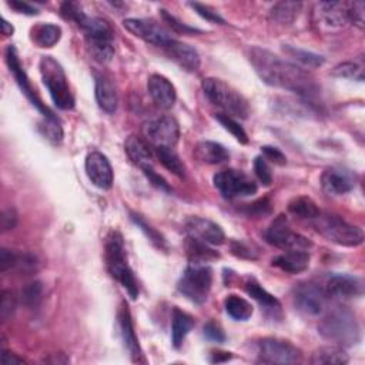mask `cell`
<instances>
[{"label":"cell","mask_w":365,"mask_h":365,"mask_svg":"<svg viewBox=\"0 0 365 365\" xmlns=\"http://www.w3.org/2000/svg\"><path fill=\"white\" fill-rule=\"evenodd\" d=\"M250 61L260 79L284 90L310 96L316 90V85L309 73L300 66L282 60L267 49L253 47L250 50Z\"/></svg>","instance_id":"6da1fadb"},{"label":"cell","mask_w":365,"mask_h":365,"mask_svg":"<svg viewBox=\"0 0 365 365\" xmlns=\"http://www.w3.org/2000/svg\"><path fill=\"white\" fill-rule=\"evenodd\" d=\"M320 334L340 347H352L361 340V328L355 314L345 309L331 310L318 325Z\"/></svg>","instance_id":"7a4b0ae2"},{"label":"cell","mask_w":365,"mask_h":365,"mask_svg":"<svg viewBox=\"0 0 365 365\" xmlns=\"http://www.w3.org/2000/svg\"><path fill=\"white\" fill-rule=\"evenodd\" d=\"M106 264L112 277L126 288L133 300H136L138 297L137 280L127 263L123 236L116 230L110 232L106 239Z\"/></svg>","instance_id":"3957f363"},{"label":"cell","mask_w":365,"mask_h":365,"mask_svg":"<svg viewBox=\"0 0 365 365\" xmlns=\"http://www.w3.org/2000/svg\"><path fill=\"white\" fill-rule=\"evenodd\" d=\"M76 25L85 32L92 56L100 63H109L114 56L113 30L110 25L100 18H90L86 13L80 16Z\"/></svg>","instance_id":"277c9868"},{"label":"cell","mask_w":365,"mask_h":365,"mask_svg":"<svg viewBox=\"0 0 365 365\" xmlns=\"http://www.w3.org/2000/svg\"><path fill=\"white\" fill-rule=\"evenodd\" d=\"M201 86L208 100L215 106L223 109L226 114L236 119L249 117V113H250L249 102L244 99L241 93H239L226 82L215 78H207L203 80Z\"/></svg>","instance_id":"5b68a950"},{"label":"cell","mask_w":365,"mask_h":365,"mask_svg":"<svg viewBox=\"0 0 365 365\" xmlns=\"http://www.w3.org/2000/svg\"><path fill=\"white\" fill-rule=\"evenodd\" d=\"M40 73L53 103L61 110H71L75 107V97L70 92L61 64L52 56H44L40 60Z\"/></svg>","instance_id":"8992f818"},{"label":"cell","mask_w":365,"mask_h":365,"mask_svg":"<svg viewBox=\"0 0 365 365\" xmlns=\"http://www.w3.org/2000/svg\"><path fill=\"white\" fill-rule=\"evenodd\" d=\"M313 225L323 237L334 244L344 247H358L364 243L362 230L347 223L338 215L320 213L313 220Z\"/></svg>","instance_id":"52a82bcc"},{"label":"cell","mask_w":365,"mask_h":365,"mask_svg":"<svg viewBox=\"0 0 365 365\" xmlns=\"http://www.w3.org/2000/svg\"><path fill=\"white\" fill-rule=\"evenodd\" d=\"M213 285V271L205 264H190L181 278L179 280L177 289L187 300L194 304H203Z\"/></svg>","instance_id":"ba28073f"},{"label":"cell","mask_w":365,"mask_h":365,"mask_svg":"<svg viewBox=\"0 0 365 365\" xmlns=\"http://www.w3.org/2000/svg\"><path fill=\"white\" fill-rule=\"evenodd\" d=\"M143 134L155 149L172 148L179 143L180 126L172 116H160L145 121L143 126Z\"/></svg>","instance_id":"9c48e42d"},{"label":"cell","mask_w":365,"mask_h":365,"mask_svg":"<svg viewBox=\"0 0 365 365\" xmlns=\"http://www.w3.org/2000/svg\"><path fill=\"white\" fill-rule=\"evenodd\" d=\"M293 301L301 314L318 317L327 307L328 296L323 287L314 282H300L293 289Z\"/></svg>","instance_id":"30bf717a"},{"label":"cell","mask_w":365,"mask_h":365,"mask_svg":"<svg viewBox=\"0 0 365 365\" xmlns=\"http://www.w3.org/2000/svg\"><path fill=\"white\" fill-rule=\"evenodd\" d=\"M265 240L270 244H273L278 249H282L285 251H288V250L309 251L313 247V243L307 237H304L299 233H294L289 229L287 218L282 214L278 215L271 223V226L267 229Z\"/></svg>","instance_id":"8fae6325"},{"label":"cell","mask_w":365,"mask_h":365,"mask_svg":"<svg viewBox=\"0 0 365 365\" xmlns=\"http://www.w3.org/2000/svg\"><path fill=\"white\" fill-rule=\"evenodd\" d=\"M301 351L289 341L264 338L258 342V361L263 364H297L301 362Z\"/></svg>","instance_id":"7c38bea8"},{"label":"cell","mask_w":365,"mask_h":365,"mask_svg":"<svg viewBox=\"0 0 365 365\" xmlns=\"http://www.w3.org/2000/svg\"><path fill=\"white\" fill-rule=\"evenodd\" d=\"M215 189L226 198L247 197L257 193L256 181L243 172L239 170H225L217 173L213 179Z\"/></svg>","instance_id":"4fadbf2b"},{"label":"cell","mask_w":365,"mask_h":365,"mask_svg":"<svg viewBox=\"0 0 365 365\" xmlns=\"http://www.w3.org/2000/svg\"><path fill=\"white\" fill-rule=\"evenodd\" d=\"M123 26L136 37L144 40L145 43H150L157 47L169 46L174 37L170 30L163 28L162 25L148 20V19H126Z\"/></svg>","instance_id":"5bb4252c"},{"label":"cell","mask_w":365,"mask_h":365,"mask_svg":"<svg viewBox=\"0 0 365 365\" xmlns=\"http://www.w3.org/2000/svg\"><path fill=\"white\" fill-rule=\"evenodd\" d=\"M6 61H8V66L11 68V71L13 73V76L19 85V88L22 89V92L26 95V97L32 102V104L39 110L42 112L43 117H54V114L42 103V100L39 99V96L36 95L26 71L23 70V66H22V61L19 59V54H18V50L15 49V46H9L6 49Z\"/></svg>","instance_id":"9a60e30c"},{"label":"cell","mask_w":365,"mask_h":365,"mask_svg":"<svg viewBox=\"0 0 365 365\" xmlns=\"http://www.w3.org/2000/svg\"><path fill=\"white\" fill-rule=\"evenodd\" d=\"M349 2H320L316 5L314 19L321 29L338 30L349 23Z\"/></svg>","instance_id":"2e32d148"},{"label":"cell","mask_w":365,"mask_h":365,"mask_svg":"<svg viewBox=\"0 0 365 365\" xmlns=\"http://www.w3.org/2000/svg\"><path fill=\"white\" fill-rule=\"evenodd\" d=\"M325 294L328 299H357L362 296V281L358 277L348 274H333L328 277L325 287Z\"/></svg>","instance_id":"e0dca14e"},{"label":"cell","mask_w":365,"mask_h":365,"mask_svg":"<svg viewBox=\"0 0 365 365\" xmlns=\"http://www.w3.org/2000/svg\"><path fill=\"white\" fill-rule=\"evenodd\" d=\"M186 230L190 237H194L208 246H222L226 243V234L223 229L203 217L187 218Z\"/></svg>","instance_id":"ac0fdd59"},{"label":"cell","mask_w":365,"mask_h":365,"mask_svg":"<svg viewBox=\"0 0 365 365\" xmlns=\"http://www.w3.org/2000/svg\"><path fill=\"white\" fill-rule=\"evenodd\" d=\"M86 174L89 180L102 190H109L113 186L114 181V174L112 164L109 159L100 153V152H93L86 157L85 163Z\"/></svg>","instance_id":"d6986e66"},{"label":"cell","mask_w":365,"mask_h":365,"mask_svg":"<svg viewBox=\"0 0 365 365\" xmlns=\"http://www.w3.org/2000/svg\"><path fill=\"white\" fill-rule=\"evenodd\" d=\"M321 186L331 196H342L355 187V176L341 167H330L321 176Z\"/></svg>","instance_id":"ffe728a7"},{"label":"cell","mask_w":365,"mask_h":365,"mask_svg":"<svg viewBox=\"0 0 365 365\" xmlns=\"http://www.w3.org/2000/svg\"><path fill=\"white\" fill-rule=\"evenodd\" d=\"M148 89L153 102L159 107L169 110L176 104L177 93L173 83L167 78L162 75H152L148 80Z\"/></svg>","instance_id":"44dd1931"},{"label":"cell","mask_w":365,"mask_h":365,"mask_svg":"<svg viewBox=\"0 0 365 365\" xmlns=\"http://www.w3.org/2000/svg\"><path fill=\"white\" fill-rule=\"evenodd\" d=\"M119 327H120V334H121L124 347L130 352L131 359L134 362L144 361L143 351L140 348V344H138V340H137V335H136V331H134L131 314H130L126 303H123L120 310H119Z\"/></svg>","instance_id":"7402d4cb"},{"label":"cell","mask_w":365,"mask_h":365,"mask_svg":"<svg viewBox=\"0 0 365 365\" xmlns=\"http://www.w3.org/2000/svg\"><path fill=\"white\" fill-rule=\"evenodd\" d=\"M167 56L186 71H197L200 67V56L191 46L177 42L176 39L164 47Z\"/></svg>","instance_id":"603a6c76"},{"label":"cell","mask_w":365,"mask_h":365,"mask_svg":"<svg viewBox=\"0 0 365 365\" xmlns=\"http://www.w3.org/2000/svg\"><path fill=\"white\" fill-rule=\"evenodd\" d=\"M124 150L128 159L141 170L153 167V153L149 148V144L140 137L130 136L124 143Z\"/></svg>","instance_id":"cb8c5ba5"},{"label":"cell","mask_w":365,"mask_h":365,"mask_svg":"<svg viewBox=\"0 0 365 365\" xmlns=\"http://www.w3.org/2000/svg\"><path fill=\"white\" fill-rule=\"evenodd\" d=\"M273 265L289 274L303 273L310 265V253L301 250H288L284 254L277 256L273 260Z\"/></svg>","instance_id":"d4e9b609"},{"label":"cell","mask_w":365,"mask_h":365,"mask_svg":"<svg viewBox=\"0 0 365 365\" xmlns=\"http://www.w3.org/2000/svg\"><path fill=\"white\" fill-rule=\"evenodd\" d=\"M194 156L205 164H222L230 159V153L223 144L208 140L196 144Z\"/></svg>","instance_id":"484cf974"},{"label":"cell","mask_w":365,"mask_h":365,"mask_svg":"<svg viewBox=\"0 0 365 365\" xmlns=\"http://www.w3.org/2000/svg\"><path fill=\"white\" fill-rule=\"evenodd\" d=\"M95 78H96V80H95L96 100H97L99 107L109 114L114 113L117 109V103H119V97H117L114 85L104 75H97L96 73Z\"/></svg>","instance_id":"4316f807"},{"label":"cell","mask_w":365,"mask_h":365,"mask_svg":"<svg viewBox=\"0 0 365 365\" xmlns=\"http://www.w3.org/2000/svg\"><path fill=\"white\" fill-rule=\"evenodd\" d=\"M247 293L265 310L267 314H271L274 318L281 314V304L280 301L270 294L267 289H264L254 278H249L246 282Z\"/></svg>","instance_id":"83f0119b"},{"label":"cell","mask_w":365,"mask_h":365,"mask_svg":"<svg viewBox=\"0 0 365 365\" xmlns=\"http://www.w3.org/2000/svg\"><path fill=\"white\" fill-rule=\"evenodd\" d=\"M348 355L340 345H327L314 351L311 364L314 365H344L348 362Z\"/></svg>","instance_id":"f1b7e54d"},{"label":"cell","mask_w":365,"mask_h":365,"mask_svg":"<svg viewBox=\"0 0 365 365\" xmlns=\"http://www.w3.org/2000/svg\"><path fill=\"white\" fill-rule=\"evenodd\" d=\"M172 323H173V325H172V341H173V345L176 348H180L183 345L186 337L189 335V333L194 327V318L190 314L181 311L180 309H174Z\"/></svg>","instance_id":"f546056e"},{"label":"cell","mask_w":365,"mask_h":365,"mask_svg":"<svg viewBox=\"0 0 365 365\" xmlns=\"http://www.w3.org/2000/svg\"><path fill=\"white\" fill-rule=\"evenodd\" d=\"M301 8L300 2H278L271 8L270 19L277 25H291L299 18Z\"/></svg>","instance_id":"4dcf8cb0"},{"label":"cell","mask_w":365,"mask_h":365,"mask_svg":"<svg viewBox=\"0 0 365 365\" xmlns=\"http://www.w3.org/2000/svg\"><path fill=\"white\" fill-rule=\"evenodd\" d=\"M186 251L187 256L190 258V261L193 264H204L205 261L218 258V253H215L214 250L208 249V244L194 239V237H189L186 241Z\"/></svg>","instance_id":"1f68e13d"},{"label":"cell","mask_w":365,"mask_h":365,"mask_svg":"<svg viewBox=\"0 0 365 365\" xmlns=\"http://www.w3.org/2000/svg\"><path fill=\"white\" fill-rule=\"evenodd\" d=\"M225 309L227 311V314L237 320V321H247L251 316H253V306L243 297H239V296H229L226 300H225Z\"/></svg>","instance_id":"d6a6232c"},{"label":"cell","mask_w":365,"mask_h":365,"mask_svg":"<svg viewBox=\"0 0 365 365\" xmlns=\"http://www.w3.org/2000/svg\"><path fill=\"white\" fill-rule=\"evenodd\" d=\"M288 211L299 218H303V220H314V218L321 213L317 204L311 198L304 196L291 200L288 204Z\"/></svg>","instance_id":"836d02e7"},{"label":"cell","mask_w":365,"mask_h":365,"mask_svg":"<svg viewBox=\"0 0 365 365\" xmlns=\"http://www.w3.org/2000/svg\"><path fill=\"white\" fill-rule=\"evenodd\" d=\"M282 50L289 59H293L296 63H299L304 67H320L324 64V57L320 54H316L313 52L297 49L293 46H284Z\"/></svg>","instance_id":"e575fe53"},{"label":"cell","mask_w":365,"mask_h":365,"mask_svg":"<svg viewBox=\"0 0 365 365\" xmlns=\"http://www.w3.org/2000/svg\"><path fill=\"white\" fill-rule=\"evenodd\" d=\"M157 159L162 162V164L170 170L173 174L179 177H184L186 174V166L179 157V155L172 148H157L156 149Z\"/></svg>","instance_id":"d590c367"},{"label":"cell","mask_w":365,"mask_h":365,"mask_svg":"<svg viewBox=\"0 0 365 365\" xmlns=\"http://www.w3.org/2000/svg\"><path fill=\"white\" fill-rule=\"evenodd\" d=\"M61 37V29L56 25H40L33 30V39L40 47H53Z\"/></svg>","instance_id":"8d00e7d4"},{"label":"cell","mask_w":365,"mask_h":365,"mask_svg":"<svg viewBox=\"0 0 365 365\" xmlns=\"http://www.w3.org/2000/svg\"><path fill=\"white\" fill-rule=\"evenodd\" d=\"M130 215H131V217H130L131 222L145 234V237H148L159 250H167L166 240H164V237H163L157 230H155L152 226H149L148 223H145V222L143 220L141 215L134 214V213H131Z\"/></svg>","instance_id":"74e56055"},{"label":"cell","mask_w":365,"mask_h":365,"mask_svg":"<svg viewBox=\"0 0 365 365\" xmlns=\"http://www.w3.org/2000/svg\"><path fill=\"white\" fill-rule=\"evenodd\" d=\"M333 76L342 78V79H354L358 82L364 80V68L362 64H358L355 61H344L337 64L333 68Z\"/></svg>","instance_id":"f35d334b"},{"label":"cell","mask_w":365,"mask_h":365,"mask_svg":"<svg viewBox=\"0 0 365 365\" xmlns=\"http://www.w3.org/2000/svg\"><path fill=\"white\" fill-rule=\"evenodd\" d=\"M43 300V285L40 281H32L22 289V301L29 309H36Z\"/></svg>","instance_id":"ab89813d"},{"label":"cell","mask_w":365,"mask_h":365,"mask_svg":"<svg viewBox=\"0 0 365 365\" xmlns=\"http://www.w3.org/2000/svg\"><path fill=\"white\" fill-rule=\"evenodd\" d=\"M39 130L53 144H60L63 140V128L56 116L44 117L39 124Z\"/></svg>","instance_id":"60d3db41"},{"label":"cell","mask_w":365,"mask_h":365,"mask_svg":"<svg viewBox=\"0 0 365 365\" xmlns=\"http://www.w3.org/2000/svg\"><path fill=\"white\" fill-rule=\"evenodd\" d=\"M215 120L220 123L227 131H230L237 141L243 143V144H247L249 143V137H247V133L246 130L243 128V126L234 120V117L229 116V114H215Z\"/></svg>","instance_id":"b9f144b4"},{"label":"cell","mask_w":365,"mask_h":365,"mask_svg":"<svg viewBox=\"0 0 365 365\" xmlns=\"http://www.w3.org/2000/svg\"><path fill=\"white\" fill-rule=\"evenodd\" d=\"M37 268H39V260L36 256H33L30 253L18 254L13 270H18L19 273H23V274H32V273L37 271Z\"/></svg>","instance_id":"7bdbcfd3"},{"label":"cell","mask_w":365,"mask_h":365,"mask_svg":"<svg viewBox=\"0 0 365 365\" xmlns=\"http://www.w3.org/2000/svg\"><path fill=\"white\" fill-rule=\"evenodd\" d=\"M16 306H18V301H16L15 293H12L9 289H4L2 303H0V317H2L4 321H8L9 317H12V314L16 310Z\"/></svg>","instance_id":"ee69618b"},{"label":"cell","mask_w":365,"mask_h":365,"mask_svg":"<svg viewBox=\"0 0 365 365\" xmlns=\"http://www.w3.org/2000/svg\"><path fill=\"white\" fill-rule=\"evenodd\" d=\"M349 23L357 26L359 30L365 26V4L364 2H349L348 5Z\"/></svg>","instance_id":"f6af8a7d"},{"label":"cell","mask_w":365,"mask_h":365,"mask_svg":"<svg viewBox=\"0 0 365 365\" xmlns=\"http://www.w3.org/2000/svg\"><path fill=\"white\" fill-rule=\"evenodd\" d=\"M189 5H190V8L194 9V12L197 15H200L203 19H205L210 23H215V25H225L226 23V20L220 15H218L215 11H213L211 8L205 6V5H201V4H197V2L189 4Z\"/></svg>","instance_id":"bcb514c9"},{"label":"cell","mask_w":365,"mask_h":365,"mask_svg":"<svg viewBox=\"0 0 365 365\" xmlns=\"http://www.w3.org/2000/svg\"><path fill=\"white\" fill-rule=\"evenodd\" d=\"M254 172L264 186H270L273 183V173L264 157H257L254 160Z\"/></svg>","instance_id":"7dc6e473"},{"label":"cell","mask_w":365,"mask_h":365,"mask_svg":"<svg viewBox=\"0 0 365 365\" xmlns=\"http://www.w3.org/2000/svg\"><path fill=\"white\" fill-rule=\"evenodd\" d=\"M162 16L169 23V26L176 32V33H183V35H193V33H200L198 29L190 28L186 23H181L179 19H176L173 15H170L167 11H162Z\"/></svg>","instance_id":"c3c4849f"},{"label":"cell","mask_w":365,"mask_h":365,"mask_svg":"<svg viewBox=\"0 0 365 365\" xmlns=\"http://www.w3.org/2000/svg\"><path fill=\"white\" fill-rule=\"evenodd\" d=\"M204 337L208 338L210 341L214 342H225L226 341V334L223 328L214 321H210L204 325Z\"/></svg>","instance_id":"681fc988"},{"label":"cell","mask_w":365,"mask_h":365,"mask_svg":"<svg viewBox=\"0 0 365 365\" xmlns=\"http://www.w3.org/2000/svg\"><path fill=\"white\" fill-rule=\"evenodd\" d=\"M261 152H263V157L265 160H270L271 163L277 164V166H285L287 164V157L285 155L277 149V148H273V145H264V148H261Z\"/></svg>","instance_id":"f907efd6"},{"label":"cell","mask_w":365,"mask_h":365,"mask_svg":"<svg viewBox=\"0 0 365 365\" xmlns=\"http://www.w3.org/2000/svg\"><path fill=\"white\" fill-rule=\"evenodd\" d=\"M0 225H2V232H11L18 225V213L15 208H6L2 211V217H0Z\"/></svg>","instance_id":"816d5d0a"},{"label":"cell","mask_w":365,"mask_h":365,"mask_svg":"<svg viewBox=\"0 0 365 365\" xmlns=\"http://www.w3.org/2000/svg\"><path fill=\"white\" fill-rule=\"evenodd\" d=\"M232 251L234 256L240 257V258H247V260H256L257 258V253L253 250L251 246H249L247 243L243 241H233L232 243Z\"/></svg>","instance_id":"f5cc1de1"},{"label":"cell","mask_w":365,"mask_h":365,"mask_svg":"<svg viewBox=\"0 0 365 365\" xmlns=\"http://www.w3.org/2000/svg\"><path fill=\"white\" fill-rule=\"evenodd\" d=\"M16 258H18V253L8 249L0 250V270L4 273H6L8 270H13L16 264Z\"/></svg>","instance_id":"db71d44e"},{"label":"cell","mask_w":365,"mask_h":365,"mask_svg":"<svg viewBox=\"0 0 365 365\" xmlns=\"http://www.w3.org/2000/svg\"><path fill=\"white\" fill-rule=\"evenodd\" d=\"M250 215H256V217H263V215H267L271 213V204L267 198H263V200H258L253 204L249 205V211H247Z\"/></svg>","instance_id":"11a10c76"},{"label":"cell","mask_w":365,"mask_h":365,"mask_svg":"<svg viewBox=\"0 0 365 365\" xmlns=\"http://www.w3.org/2000/svg\"><path fill=\"white\" fill-rule=\"evenodd\" d=\"M143 173L148 176V179L150 180V183L153 184V186H156L157 189H160V190H164V191H172V189H170V186H169V183L160 176V174H157L156 172H155V169L153 167H150V169H145V170H143Z\"/></svg>","instance_id":"9f6ffc18"},{"label":"cell","mask_w":365,"mask_h":365,"mask_svg":"<svg viewBox=\"0 0 365 365\" xmlns=\"http://www.w3.org/2000/svg\"><path fill=\"white\" fill-rule=\"evenodd\" d=\"M8 5L15 9L18 13H23V15H29V16H33V15H37L39 12L30 6L29 4L26 2H19V0H13V2H8Z\"/></svg>","instance_id":"6f0895ef"},{"label":"cell","mask_w":365,"mask_h":365,"mask_svg":"<svg viewBox=\"0 0 365 365\" xmlns=\"http://www.w3.org/2000/svg\"><path fill=\"white\" fill-rule=\"evenodd\" d=\"M0 362H2V365H20L25 364V359L11 351L2 349V359H0Z\"/></svg>","instance_id":"680465c9"},{"label":"cell","mask_w":365,"mask_h":365,"mask_svg":"<svg viewBox=\"0 0 365 365\" xmlns=\"http://www.w3.org/2000/svg\"><path fill=\"white\" fill-rule=\"evenodd\" d=\"M214 358H211V362H223V361H229L232 358V354L230 352H213Z\"/></svg>","instance_id":"91938a15"},{"label":"cell","mask_w":365,"mask_h":365,"mask_svg":"<svg viewBox=\"0 0 365 365\" xmlns=\"http://www.w3.org/2000/svg\"><path fill=\"white\" fill-rule=\"evenodd\" d=\"M13 32H15L13 26H12L6 19H4V20H2V33H4L5 36H12Z\"/></svg>","instance_id":"94428289"}]
</instances>
